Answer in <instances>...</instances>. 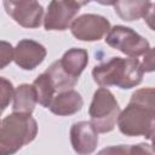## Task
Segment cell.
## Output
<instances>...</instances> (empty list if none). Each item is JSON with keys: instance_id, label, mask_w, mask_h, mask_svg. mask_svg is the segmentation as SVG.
<instances>
[{"instance_id": "4fadbf2b", "label": "cell", "mask_w": 155, "mask_h": 155, "mask_svg": "<svg viewBox=\"0 0 155 155\" xmlns=\"http://www.w3.org/2000/svg\"><path fill=\"white\" fill-rule=\"evenodd\" d=\"M58 63L69 76L79 80L81 73L88 64V53L84 48L71 47L64 52L62 58L58 59Z\"/></svg>"}, {"instance_id": "3957f363", "label": "cell", "mask_w": 155, "mask_h": 155, "mask_svg": "<svg viewBox=\"0 0 155 155\" xmlns=\"http://www.w3.org/2000/svg\"><path fill=\"white\" fill-rule=\"evenodd\" d=\"M38 134L36 120L23 113L12 111L0 120V155H11L31 143Z\"/></svg>"}, {"instance_id": "8992f818", "label": "cell", "mask_w": 155, "mask_h": 155, "mask_svg": "<svg viewBox=\"0 0 155 155\" xmlns=\"http://www.w3.org/2000/svg\"><path fill=\"white\" fill-rule=\"evenodd\" d=\"M4 8L23 28H39L44 19V7L38 0H4Z\"/></svg>"}, {"instance_id": "5b68a950", "label": "cell", "mask_w": 155, "mask_h": 155, "mask_svg": "<svg viewBox=\"0 0 155 155\" xmlns=\"http://www.w3.org/2000/svg\"><path fill=\"white\" fill-rule=\"evenodd\" d=\"M105 35L107 45L132 58L143 56L150 48L149 41L130 27L120 24L110 27Z\"/></svg>"}, {"instance_id": "ac0fdd59", "label": "cell", "mask_w": 155, "mask_h": 155, "mask_svg": "<svg viewBox=\"0 0 155 155\" xmlns=\"http://www.w3.org/2000/svg\"><path fill=\"white\" fill-rule=\"evenodd\" d=\"M13 61V47L10 42L0 40V70Z\"/></svg>"}, {"instance_id": "603a6c76", "label": "cell", "mask_w": 155, "mask_h": 155, "mask_svg": "<svg viewBox=\"0 0 155 155\" xmlns=\"http://www.w3.org/2000/svg\"><path fill=\"white\" fill-rule=\"evenodd\" d=\"M0 116H1V115H0Z\"/></svg>"}, {"instance_id": "7c38bea8", "label": "cell", "mask_w": 155, "mask_h": 155, "mask_svg": "<svg viewBox=\"0 0 155 155\" xmlns=\"http://www.w3.org/2000/svg\"><path fill=\"white\" fill-rule=\"evenodd\" d=\"M84 107V99L81 94L70 88L65 91L58 92V94L53 96L48 109L51 113L58 116H70L80 111Z\"/></svg>"}, {"instance_id": "e0dca14e", "label": "cell", "mask_w": 155, "mask_h": 155, "mask_svg": "<svg viewBox=\"0 0 155 155\" xmlns=\"http://www.w3.org/2000/svg\"><path fill=\"white\" fill-rule=\"evenodd\" d=\"M15 87L10 80L4 76H0V115L8 107L13 97Z\"/></svg>"}, {"instance_id": "52a82bcc", "label": "cell", "mask_w": 155, "mask_h": 155, "mask_svg": "<svg viewBox=\"0 0 155 155\" xmlns=\"http://www.w3.org/2000/svg\"><path fill=\"white\" fill-rule=\"evenodd\" d=\"M73 36L80 41H98L110 29V22L101 15L85 13L74 18L70 24Z\"/></svg>"}, {"instance_id": "30bf717a", "label": "cell", "mask_w": 155, "mask_h": 155, "mask_svg": "<svg viewBox=\"0 0 155 155\" xmlns=\"http://www.w3.org/2000/svg\"><path fill=\"white\" fill-rule=\"evenodd\" d=\"M70 143L80 155L92 154L98 145V132L90 121H79L70 127Z\"/></svg>"}, {"instance_id": "ba28073f", "label": "cell", "mask_w": 155, "mask_h": 155, "mask_svg": "<svg viewBox=\"0 0 155 155\" xmlns=\"http://www.w3.org/2000/svg\"><path fill=\"white\" fill-rule=\"evenodd\" d=\"M80 8L67 0H51L44 17V28L48 30H67Z\"/></svg>"}, {"instance_id": "ffe728a7", "label": "cell", "mask_w": 155, "mask_h": 155, "mask_svg": "<svg viewBox=\"0 0 155 155\" xmlns=\"http://www.w3.org/2000/svg\"><path fill=\"white\" fill-rule=\"evenodd\" d=\"M144 58H143V62H140V65H142V68H143V70H144V73L147 71H153L154 70V51H153V48L150 47L144 54Z\"/></svg>"}, {"instance_id": "5bb4252c", "label": "cell", "mask_w": 155, "mask_h": 155, "mask_svg": "<svg viewBox=\"0 0 155 155\" xmlns=\"http://www.w3.org/2000/svg\"><path fill=\"white\" fill-rule=\"evenodd\" d=\"M13 103H12V111L23 113L31 115L35 105H36V94L33 85L22 84L17 86L13 91Z\"/></svg>"}, {"instance_id": "44dd1931", "label": "cell", "mask_w": 155, "mask_h": 155, "mask_svg": "<svg viewBox=\"0 0 155 155\" xmlns=\"http://www.w3.org/2000/svg\"><path fill=\"white\" fill-rule=\"evenodd\" d=\"M68 2H70V4H73L74 6H76L78 8H81L82 6H85V5H87L91 0H67Z\"/></svg>"}, {"instance_id": "7a4b0ae2", "label": "cell", "mask_w": 155, "mask_h": 155, "mask_svg": "<svg viewBox=\"0 0 155 155\" xmlns=\"http://www.w3.org/2000/svg\"><path fill=\"white\" fill-rule=\"evenodd\" d=\"M143 75L140 61L132 57H111L92 69L93 81L99 87L116 86L121 90H130L142 82Z\"/></svg>"}, {"instance_id": "277c9868", "label": "cell", "mask_w": 155, "mask_h": 155, "mask_svg": "<svg viewBox=\"0 0 155 155\" xmlns=\"http://www.w3.org/2000/svg\"><path fill=\"white\" fill-rule=\"evenodd\" d=\"M120 111V105L116 98L107 87L96 90L88 108V115L90 122L98 133L111 132L115 128Z\"/></svg>"}, {"instance_id": "2e32d148", "label": "cell", "mask_w": 155, "mask_h": 155, "mask_svg": "<svg viewBox=\"0 0 155 155\" xmlns=\"http://www.w3.org/2000/svg\"><path fill=\"white\" fill-rule=\"evenodd\" d=\"M45 73L50 76L56 92H61V91H65V90H70L73 88L76 84H78V79H74L71 76H69L59 65L58 61H54L46 70Z\"/></svg>"}, {"instance_id": "6da1fadb", "label": "cell", "mask_w": 155, "mask_h": 155, "mask_svg": "<svg viewBox=\"0 0 155 155\" xmlns=\"http://www.w3.org/2000/svg\"><path fill=\"white\" fill-rule=\"evenodd\" d=\"M155 92L153 87L139 88L132 93L127 107L117 116L119 131L127 137L143 136L151 139L155 130Z\"/></svg>"}, {"instance_id": "7402d4cb", "label": "cell", "mask_w": 155, "mask_h": 155, "mask_svg": "<svg viewBox=\"0 0 155 155\" xmlns=\"http://www.w3.org/2000/svg\"><path fill=\"white\" fill-rule=\"evenodd\" d=\"M103 6H114V4L116 2V0H93Z\"/></svg>"}, {"instance_id": "8fae6325", "label": "cell", "mask_w": 155, "mask_h": 155, "mask_svg": "<svg viewBox=\"0 0 155 155\" xmlns=\"http://www.w3.org/2000/svg\"><path fill=\"white\" fill-rule=\"evenodd\" d=\"M154 4L151 0H116L114 4L115 13L126 22L140 18L153 19Z\"/></svg>"}, {"instance_id": "d6986e66", "label": "cell", "mask_w": 155, "mask_h": 155, "mask_svg": "<svg viewBox=\"0 0 155 155\" xmlns=\"http://www.w3.org/2000/svg\"><path fill=\"white\" fill-rule=\"evenodd\" d=\"M111 150H115V151H120V153H147V147L144 143H140V144H137V145H131L130 149L125 145H121L120 148H110V149H104L102 150L101 153H105V151H111Z\"/></svg>"}, {"instance_id": "9a60e30c", "label": "cell", "mask_w": 155, "mask_h": 155, "mask_svg": "<svg viewBox=\"0 0 155 155\" xmlns=\"http://www.w3.org/2000/svg\"><path fill=\"white\" fill-rule=\"evenodd\" d=\"M33 87L35 90V94H36V102L44 107V108H48L53 96H54V86L50 79V76L44 71L42 74H40L34 81H33Z\"/></svg>"}, {"instance_id": "9c48e42d", "label": "cell", "mask_w": 155, "mask_h": 155, "mask_svg": "<svg viewBox=\"0 0 155 155\" xmlns=\"http://www.w3.org/2000/svg\"><path fill=\"white\" fill-rule=\"evenodd\" d=\"M46 54L45 46L30 39L18 41L13 48V61L23 70H34L44 62Z\"/></svg>"}]
</instances>
